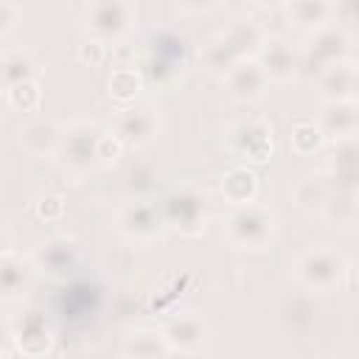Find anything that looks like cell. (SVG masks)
<instances>
[{
    "mask_svg": "<svg viewBox=\"0 0 359 359\" xmlns=\"http://www.w3.org/2000/svg\"><path fill=\"white\" fill-rule=\"evenodd\" d=\"M261 45H264L261 28L250 20H236L213 42H208V48L202 50V62L210 73H227L236 62L255 56Z\"/></svg>",
    "mask_w": 359,
    "mask_h": 359,
    "instance_id": "obj_1",
    "label": "cell"
},
{
    "mask_svg": "<svg viewBox=\"0 0 359 359\" xmlns=\"http://www.w3.org/2000/svg\"><path fill=\"white\" fill-rule=\"evenodd\" d=\"M107 129L95 121H73L62 129V143L56 151V160L62 163L65 171H70L73 177L87 174L93 165L101 163V140H104Z\"/></svg>",
    "mask_w": 359,
    "mask_h": 359,
    "instance_id": "obj_2",
    "label": "cell"
},
{
    "mask_svg": "<svg viewBox=\"0 0 359 359\" xmlns=\"http://www.w3.org/2000/svg\"><path fill=\"white\" fill-rule=\"evenodd\" d=\"M222 233L233 247L258 250L275 236V213L261 202L238 205L227 213V219L222 224Z\"/></svg>",
    "mask_w": 359,
    "mask_h": 359,
    "instance_id": "obj_3",
    "label": "cell"
},
{
    "mask_svg": "<svg viewBox=\"0 0 359 359\" xmlns=\"http://www.w3.org/2000/svg\"><path fill=\"white\" fill-rule=\"evenodd\" d=\"M294 275H297V280H300L309 292L325 294V292L337 289L339 280L345 278V255H342L337 247H331V244L311 247V250H306V252L297 258Z\"/></svg>",
    "mask_w": 359,
    "mask_h": 359,
    "instance_id": "obj_4",
    "label": "cell"
},
{
    "mask_svg": "<svg viewBox=\"0 0 359 359\" xmlns=\"http://www.w3.org/2000/svg\"><path fill=\"white\" fill-rule=\"evenodd\" d=\"M348 48H351V36L342 25L328 22V25L314 28L309 34L306 45L300 48V73L320 76L325 67H331L337 62H345Z\"/></svg>",
    "mask_w": 359,
    "mask_h": 359,
    "instance_id": "obj_5",
    "label": "cell"
},
{
    "mask_svg": "<svg viewBox=\"0 0 359 359\" xmlns=\"http://www.w3.org/2000/svg\"><path fill=\"white\" fill-rule=\"evenodd\" d=\"M160 208H163L165 224L174 227L177 233H182V236H199V233H205V224H208V199H205V194L199 188H194V185L174 188V191H168L160 199Z\"/></svg>",
    "mask_w": 359,
    "mask_h": 359,
    "instance_id": "obj_6",
    "label": "cell"
},
{
    "mask_svg": "<svg viewBox=\"0 0 359 359\" xmlns=\"http://www.w3.org/2000/svg\"><path fill=\"white\" fill-rule=\"evenodd\" d=\"M224 143L230 149V154L241 163H266L272 157V126L264 118H238L227 126L224 132Z\"/></svg>",
    "mask_w": 359,
    "mask_h": 359,
    "instance_id": "obj_7",
    "label": "cell"
},
{
    "mask_svg": "<svg viewBox=\"0 0 359 359\" xmlns=\"http://www.w3.org/2000/svg\"><path fill=\"white\" fill-rule=\"evenodd\" d=\"M323 177H325L331 191L359 194V135L328 143Z\"/></svg>",
    "mask_w": 359,
    "mask_h": 359,
    "instance_id": "obj_8",
    "label": "cell"
},
{
    "mask_svg": "<svg viewBox=\"0 0 359 359\" xmlns=\"http://www.w3.org/2000/svg\"><path fill=\"white\" fill-rule=\"evenodd\" d=\"M118 230L126 236V238H135V241H146V238H154L163 224H165V216H163V208L160 202H154L151 196L149 199H132L126 202L121 210H118Z\"/></svg>",
    "mask_w": 359,
    "mask_h": 359,
    "instance_id": "obj_9",
    "label": "cell"
},
{
    "mask_svg": "<svg viewBox=\"0 0 359 359\" xmlns=\"http://www.w3.org/2000/svg\"><path fill=\"white\" fill-rule=\"evenodd\" d=\"M269 81L272 79L266 76L264 65L255 56H247V59L236 62L227 73H222V84H224L227 95L236 98V101H258V98H264Z\"/></svg>",
    "mask_w": 359,
    "mask_h": 359,
    "instance_id": "obj_10",
    "label": "cell"
},
{
    "mask_svg": "<svg viewBox=\"0 0 359 359\" xmlns=\"http://www.w3.org/2000/svg\"><path fill=\"white\" fill-rule=\"evenodd\" d=\"M132 25L129 0H93L87 8V28L98 39H115Z\"/></svg>",
    "mask_w": 359,
    "mask_h": 359,
    "instance_id": "obj_11",
    "label": "cell"
},
{
    "mask_svg": "<svg viewBox=\"0 0 359 359\" xmlns=\"http://www.w3.org/2000/svg\"><path fill=\"white\" fill-rule=\"evenodd\" d=\"M62 129L65 126H59L50 118H28L17 129V143L31 157H56L62 143Z\"/></svg>",
    "mask_w": 359,
    "mask_h": 359,
    "instance_id": "obj_12",
    "label": "cell"
},
{
    "mask_svg": "<svg viewBox=\"0 0 359 359\" xmlns=\"http://www.w3.org/2000/svg\"><path fill=\"white\" fill-rule=\"evenodd\" d=\"M121 140L123 146H146L154 132H157V115L149 109V107H121L118 115L112 118V126H109Z\"/></svg>",
    "mask_w": 359,
    "mask_h": 359,
    "instance_id": "obj_13",
    "label": "cell"
},
{
    "mask_svg": "<svg viewBox=\"0 0 359 359\" xmlns=\"http://www.w3.org/2000/svg\"><path fill=\"white\" fill-rule=\"evenodd\" d=\"M34 264H36V269H42L50 278H67L79 266V247H76V241H70L65 236H53L36 247Z\"/></svg>",
    "mask_w": 359,
    "mask_h": 359,
    "instance_id": "obj_14",
    "label": "cell"
},
{
    "mask_svg": "<svg viewBox=\"0 0 359 359\" xmlns=\"http://www.w3.org/2000/svg\"><path fill=\"white\" fill-rule=\"evenodd\" d=\"M34 272H36V264L22 258V252L6 247L3 250V258H0V286H3V300L6 303H14V300H22L25 292L31 289L34 283Z\"/></svg>",
    "mask_w": 359,
    "mask_h": 359,
    "instance_id": "obj_15",
    "label": "cell"
},
{
    "mask_svg": "<svg viewBox=\"0 0 359 359\" xmlns=\"http://www.w3.org/2000/svg\"><path fill=\"white\" fill-rule=\"evenodd\" d=\"M255 59L264 65V70H266V76L272 81H289V79H294L300 73V50H294L292 42L280 39V36L264 39V45L258 48Z\"/></svg>",
    "mask_w": 359,
    "mask_h": 359,
    "instance_id": "obj_16",
    "label": "cell"
},
{
    "mask_svg": "<svg viewBox=\"0 0 359 359\" xmlns=\"http://www.w3.org/2000/svg\"><path fill=\"white\" fill-rule=\"evenodd\" d=\"M8 339L14 342L17 353H22V356H42V353L50 351V342H53L50 325H48L45 314L36 311V309L34 311H25L20 317V323H17V328L11 331Z\"/></svg>",
    "mask_w": 359,
    "mask_h": 359,
    "instance_id": "obj_17",
    "label": "cell"
},
{
    "mask_svg": "<svg viewBox=\"0 0 359 359\" xmlns=\"http://www.w3.org/2000/svg\"><path fill=\"white\" fill-rule=\"evenodd\" d=\"M317 126L325 135V140H342L359 132V104L353 98L342 101H325L323 112L317 115Z\"/></svg>",
    "mask_w": 359,
    "mask_h": 359,
    "instance_id": "obj_18",
    "label": "cell"
},
{
    "mask_svg": "<svg viewBox=\"0 0 359 359\" xmlns=\"http://www.w3.org/2000/svg\"><path fill=\"white\" fill-rule=\"evenodd\" d=\"M168 345L174 353H199L205 339H208V328L199 317L194 314H182V317H174L165 328H163Z\"/></svg>",
    "mask_w": 359,
    "mask_h": 359,
    "instance_id": "obj_19",
    "label": "cell"
},
{
    "mask_svg": "<svg viewBox=\"0 0 359 359\" xmlns=\"http://www.w3.org/2000/svg\"><path fill=\"white\" fill-rule=\"evenodd\" d=\"M258 174L250 168V165H233L222 174V182H219V191L224 196V202L230 208H238V205H250L258 199Z\"/></svg>",
    "mask_w": 359,
    "mask_h": 359,
    "instance_id": "obj_20",
    "label": "cell"
},
{
    "mask_svg": "<svg viewBox=\"0 0 359 359\" xmlns=\"http://www.w3.org/2000/svg\"><path fill=\"white\" fill-rule=\"evenodd\" d=\"M283 6H286L289 22L297 28H306V31L334 22V14H337L334 0H286Z\"/></svg>",
    "mask_w": 359,
    "mask_h": 359,
    "instance_id": "obj_21",
    "label": "cell"
},
{
    "mask_svg": "<svg viewBox=\"0 0 359 359\" xmlns=\"http://www.w3.org/2000/svg\"><path fill=\"white\" fill-rule=\"evenodd\" d=\"M353 79H356V67L345 59L337 62L331 67H325L317 76V93L323 95V101H342L353 95Z\"/></svg>",
    "mask_w": 359,
    "mask_h": 359,
    "instance_id": "obj_22",
    "label": "cell"
},
{
    "mask_svg": "<svg viewBox=\"0 0 359 359\" xmlns=\"http://www.w3.org/2000/svg\"><path fill=\"white\" fill-rule=\"evenodd\" d=\"M123 356H135V359H157V356H168L174 353L165 334L154 331V328H135L129 337H123L121 345Z\"/></svg>",
    "mask_w": 359,
    "mask_h": 359,
    "instance_id": "obj_23",
    "label": "cell"
},
{
    "mask_svg": "<svg viewBox=\"0 0 359 359\" xmlns=\"http://www.w3.org/2000/svg\"><path fill=\"white\" fill-rule=\"evenodd\" d=\"M39 76V65L34 62L31 53H25L22 48H6L3 50V62H0V79H3V90L28 79Z\"/></svg>",
    "mask_w": 359,
    "mask_h": 359,
    "instance_id": "obj_24",
    "label": "cell"
},
{
    "mask_svg": "<svg viewBox=\"0 0 359 359\" xmlns=\"http://www.w3.org/2000/svg\"><path fill=\"white\" fill-rule=\"evenodd\" d=\"M107 90L109 98H115L121 107H129L143 90V76L135 65H118L107 79Z\"/></svg>",
    "mask_w": 359,
    "mask_h": 359,
    "instance_id": "obj_25",
    "label": "cell"
},
{
    "mask_svg": "<svg viewBox=\"0 0 359 359\" xmlns=\"http://www.w3.org/2000/svg\"><path fill=\"white\" fill-rule=\"evenodd\" d=\"M359 194H351V191H331L320 216L337 227H348L359 219Z\"/></svg>",
    "mask_w": 359,
    "mask_h": 359,
    "instance_id": "obj_26",
    "label": "cell"
},
{
    "mask_svg": "<svg viewBox=\"0 0 359 359\" xmlns=\"http://www.w3.org/2000/svg\"><path fill=\"white\" fill-rule=\"evenodd\" d=\"M328 194H331V188H328L325 177H303L292 188L294 205L300 210H306V213H320L323 205H325V199H328Z\"/></svg>",
    "mask_w": 359,
    "mask_h": 359,
    "instance_id": "obj_27",
    "label": "cell"
},
{
    "mask_svg": "<svg viewBox=\"0 0 359 359\" xmlns=\"http://www.w3.org/2000/svg\"><path fill=\"white\" fill-rule=\"evenodd\" d=\"M3 98L8 104V109L20 112V115H31L39 109L42 104V87H39V79H28V81H20V84H11L3 90Z\"/></svg>",
    "mask_w": 359,
    "mask_h": 359,
    "instance_id": "obj_28",
    "label": "cell"
},
{
    "mask_svg": "<svg viewBox=\"0 0 359 359\" xmlns=\"http://www.w3.org/2000/svg\"><path fill=\"white\" fill-rule=\"evenodd\" d=\"M325 143H328V140H325V135L320 132L317 121H297V123L292 126V132H289V146H292V151L300 154V157L317 154Z\"/></svg>",
    "mask_w": 359,
    "mask_h": 359,
    "instance_id": "obj_29",
    "label": "cell"
},
{
    "mask_svg": "<svg viewBox=\"0 0 359 359\" xmlns=\"http://www.w3.org/2000/svg\"><path fill=\"white\" fill-rule=\"evenodd\" d=\"M280 320H283V325H286L289 331H294V334L309 331V328L314 325V306H311V300L303 297V294L286 300L283 309H280Z\"/></svg>",
    "mask_w": 359,
    "mask_h": 359,
    "instance_id": "obj_30",
    "label": "cell"
},
{
    "mask_svg": "<svg viewBox=\"0 0 359 359\" xmlns=\"http://www.w3.org/2000/svg\"><path fill=\"white\" fill-rule=\"evenodd\" d=\"M154 180L157 177H154L151 165H143V163H137L126 171V188L135 194V199H149L154 191Z\"/></svg>",
    "mask_w": 359,
    "mask_h": 359,
    "instance_id": "obj_31",
    "label": "cell"
},
{
    "mask_svg": "<svg viewBox=\"0 0 359 359\" xmlns=\"http://www.w3.org/2000/svg\"><path fill=\"white\" fill-rule=\"evenodd\" d=\"M22 22V6L17 0H0V34L8 39Z\"/></svg>",
    "mask_w": 359,
    "mask_h": 359,
    "instance_id": "obj_32",
    "label": "cell"
},
{
    "mask_svg": "<svg viewBox=\"0 0 359 359\" xmlns=\"http://www.w3.org/2000/svg\"><path fill=\"white\" fill-rule=\"evenodd\" d=\"M62 213H65V199L59 194H42L36 199V216L42 222H56L62 219Z\"/></svg>",
    "mask_w": 359,
    "mask_h": 359,
    "instance_id": "obj_33",
    "label": "cell"
},
{
    "mask_svg": "<svg viewBox=\"0 0 359 359\" xmlns=\"http://www.w3.org/2000/svg\"><path fill=\"white\" fill-rule=\"evenodd\" d=\"M104 53H107V48H104V39H98V36L87 39V42L81 45V50H79L81 62H90V65H98V62H104Z\"/></svg>",
    "mask_w": 359,
    "mask_h": 359,
    "instance_id": "obj_34",
    "label": "cell"
},
{
    "mask_svg": "<svg viewBox=\"0 0 359 359\" xmlns=\"http://www.w3.org/2000/svg\"><path fill=\"white\" fill-rule=\"evenodd\" d=\"M222 0H180V6L185 11H194V14H202V11H213Z\"/></svg>",
    "mask_w": 359,
    "mask_h": 359,
    "instance_id": "obj_35",
    "label": "cell"
},
{
    "mask_svg": "<svg viewBox=\"0 0 359 359\" xmlns=\"http://www.w3.org/2000/svg\"><path fill=\"white\" fill-rule=\"evenodd\" d=\"M342 17H351V20H359V0H342Z\"/></svg>",
    "mask_w": 359,
    "mask_h": 359,
    "instance_id": "obj_36",
    "label": "cell"
},
{
    "mask_svg": "<svg viewBox=\"0 0 359 359\" xmlns=\"http://www.w3.org/2000/svg\"><path fill=\"white\" fill-rule=\"evenodd\" d=\"M356 104H359V67H356V79H353V95H351Z\"/></svg>",
    "mask_w": 359,
    "mask_h": 359,
    "instance_id": "obj_37",
    "label": "cell"
},
{
    "mask_svg": "<svg viewBox=\"0 0 359 359\" xmlns=\"http://www.w3.org/2000/svg\"><path fill=\"white\" fill-rule=\"evenodd\" d=\"M255 6H278V3H286V0H250Z\"/></svg>",
    "mask_w": 359,
    "mask_h": 359,
    "instance_id": "obj_38",
    "label": "cell"
},
{
    "mask_svg": "<svg viewBox=\"0 0 359 359\" xmlns=\"http://www.w3.org/2000/svg\"><path fill=\"white\" fill-rule=\"evenodd\" d=\"M356 283H359V278H356Z\"/></svg>",
    "mask_w": 359,
    "mask_h": 359,
    "instance_id": "obj_39",
    "label": "cell"
}]
</instances>
